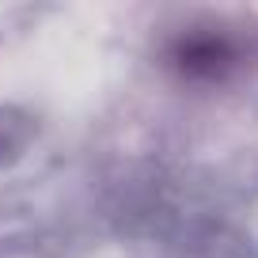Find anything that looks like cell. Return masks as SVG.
I'll return each mask as SVG.
<instances>
[{
  "label": "cell",
  "instance_id": "6da1fadb",
  "mask_svg": "<svg viewBox=\"0 0 258 258\" xmlns=\"http://www.w3.org/2000/svg\"><path fill=\"white\" fill-rule=\"evenodd\" d=\"M171 57L190 76H224V69L235 61V49L232 42L217 38V34H186L171 49Z\"/></svg>",
  "mask_w": 258,
  "mask_h": 258
}]
</instances>
